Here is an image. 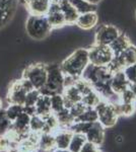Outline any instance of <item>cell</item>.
Returning <instances> with one entry per match:
<instances>
[{
	"label": "cell",
	"instance_id": "4dcf8cb0",
	"mask_svg": "<svg viewBox=\"0 0 136 152\" xmlns=\"http://www.w3.org/2000/svg\"><path fill=\"white\" fill-rule=\"evenodd\" d=\"M50 104H51V112L53 114H57L63 109H65V104H64V99L61 94H54L50 96Z\"/></svg>",
	"mask_w": 136,
	"mask_h": 152
},
{
	"label": "cell",
	"instance_id": "ac0fdd59",
	"mask_svg": "<svg viewBox=\"0 0 136 152\" xmlns=\"http://www.w3.org/2000/svg\"><path fill=\"white\" fill-rule=\"evenodd\" d=\"M57 150L53 133H41L36 152H54Z\"/></svg>",
	"mask_w": 136,
	"mask_h": 152
},
{
	"label": "cell",
	"instance_id": "8992f818",
	"mask_svg": "<svg viewBox=\"0 0 136 152\" xmlns=\"http://www.w3.org/2000/svg\"><path fill=\"white\" fill-rule=\"evenodd\" d=\"M87 50L90 63L96 66H108L115 57L110 46L93 44V46L87 48Z\"/></svg>",
	"mask_w": 136,
	"mask_h": 152
},
{
	"label": "cell",
	"instance_id": "9c48e42d",
	"mask_svg": "<svg viewBox=\"0 0 136 152\" xmlns=\"http://www.w3.org/2000/svg\"><path fill=\"white\" fill-rule=\"evenodd\" d=\"M28 90L24 88L21 82V79L14 80L11 82L10 86L8 88V92L6 95V100L8 104H19L24 105L26 100Z\"/></svg>",
	"mask_w": 136,
	"mask_h": 152
},
{
	"label": "cell",
	"instance_id": "277c9868",
	"mask_svg": "<svg viewBox=\"0 0 136 152\" xmlns=\"http://www.w3.org/2000/svg\"><path fill=\"white\" fill-rule=\"evenodd\" d=\"M96 113H98V117L101 124L105 129L113 128L118 122L119 116L117 115L113 104H110L107 100L102 99L100 102L95 107Z\"/></svg>",
	"mask_w": 136,
	"mask_h": 152
},
{
	"label": "cell",
	"instance_id": "ee69618b",
	"mask_svg": "<svg viewBox=\"0 0 136 152\" xmlns=\"http://www.w3.org/2000/svg\"><path fill=\"white\" fill-rule=\"evenodd\" d=\"M54 152H69L68 150H58V149H57V150H55Z\"/></svg>",
	"mask_w": 136,
	"mask_h": 152
},
{
	"label": "cell",
	"instance_id": "e0dca14e",
	"mask_svg": "<svg viewBox=\"0 0 136 152\" xmlns=\"http://www.w3.org/2000/svg\"><path fill=\"white\" fill-rule=\"evenodd\" d=\"M62 96L66 109H69L71 105H73L76 102H81V99H82V94H80V91L74 84L69 85V86H66L64 88Z\"/></svg>",
	"mask_w": 136,
	"mask_h": 152
},
{
	"label": "cell",
	"instance_id": "3957f363",
	"mask_svg": "<svg viewBox=\"0 0 136 152\" xmlns=\"http://www.w3.org/2000/svg\"><path fill=\"white\" fill-rule=\"evenodd\" d=\"M26 31L29 38L35 41H43L51 34V28L46 15H29L26 23Z\"/></svg>",
	"mask_w": 136,
	"mask_h": 152
},
{
	"label": "cell",
	"instance_id": "7a4b0ae2",
	"mask_svg": "<svg viewBox=\"0 0 136 152\" xmlns=\"http://www.w3.org/2000/svg\"><path fill=\"white\" fill-rule=\"evenodd\" d=\"M47 66V80L46 83L39 91L41 94L52 96L54 94H61L64 90V78L60 65L46 64Z\"/></svg>",
	"mask_w": 136,
	"mask_h": 152
},
{
	"label": "cell",
	"instance_id": "ffe728a7",
	"mask_svg": "<svg viewBox=\"0 0 136 152\" xmlns=\"http://www.w3.org/2000/svg\"><path fill=\"white\" fill-rule=\"evenodd\" d=\"M29 120H31V116L23 112L13 122H11L10 126L23 136H26L31 132L29 131Z\"/></svg>",
	"mask_w": 136,
	"mask_h": 152
},
{
	"label": "cell",
	"instance_id": "2e32d148",
	"mask_svg": "<svg viewBox=\"0 0 136 152\" xmlns=\"http://www.w3.org/2000/svg\"><path fill=\"white\" fill-rule=\"evenodd\" d=\"M54 138H55L56 147L58 150H67L71 138L73 136V132L70 129L59 128L54 132Z\"/></svg>",
	"mask_w": 136,
	"mask_h": 152
},
{
	"label": "cell",
	"instance_id": "8fae6325",
	"mask_svg": "<svg viewBox=\"0 0 136 152\" xmlns=\"http://www.w3.org/2000/svg\"><path fill=\"white\" fill-rule=\"evenodd\" d=\"M46 18L53 29L61 28L67 26L62 11L60 9V6L58 4V0H51V5L46 14Z\"/></svg>",
	"mask_w": 136,
	"mask_h": 152
},
{
	"label": "cell",
	"instance_id": "e575fe53",
	"mask_svg": "<svg viewBox=\"0 0 136 152\" xmlns=\"http://www.w3.org/2000/svg\"><path fill=\"white\" fill-rule=\"evenodd\" d=\"M11 125V122L8 120V118L6 117L5 110L1 109L0 110V135L4 134L7 130L9 129Z\"/></svg>",
	"mask_w": 136,
	"mask_h": 152
},
{
	"label": "cell",
	"instance_id": "836d02e7",
	"mask_svg": "<svg viewBox=\"0 0 136 152\" xmlns=\"http://www.w3.org/2000/svg\"><path fill=\"white\" fill-rule=\"evenodd\" d=\"M86 107H85L82 102H79L74 104L73 105H71V107H69V112H70L71 116L74 118V120H76L78 117L83 114V112L86 110Z\"/></svg>",
	"mask_w": 136,
	"mask_h": 152
},
{
	"label": "cell",
	"instance_id": "30bf717a",
	"mask_svg": "<svg viewBox=\"0 0 136 152\" xmlns=\"http://www.w3.org/2000/svg\"><path fill=\"white\" fill-rule=\"evenodd\" d=\"M18 3L19 0H0V29L12 20Z\"/></svg>",
	"mask_w": 136,
	"mask_h": 152
},
{
	"label": "cell",
	"instance_id": "6da1fadb",
	"mask_svg": "<svg viewBox=\"0 0 136 152\" xmlns=\"http://www.w3.org/2000/svg\"><path fill=\"white\" fill-rule=\"evenodd\" d=\"M88 64L90 59L87 48H79L73 51L65 60L62 61L60 68L65 76L77 79L81 77L82 72Z\"/></svg>",
	"mask_w": 136,
	"mask_h": 152
},
{
	"label": "cell",
	"instance_id": "d4e9b609",
	"mask_svg": "<svg viewBox=\"0 0 136 152\" xmlns=\"http://www.w3.org/2000/svg\"><path fill=\"white\" fill-rule=\"evenodd\" d=\"M115 107L116 113L119 117L124 116V117H130L136 111V102H118V104H114Z\"/></svg>",
	"mask_w": 136,
	"mask_h": 152
},
{
	"label": "cell",
	"instance_id": "f1b7e54d",
	"mask_svg": "<svg viewBox=\"0 0 136 152\" xmlns=\"http://www.w3.org/2000/svg\"><path fill=\"white\" fill-rule=\"evenodd\" d=\"M44 126H45V122L44 119L38 115H33L31 116L29 120V131L36 132V133H43Z\"/></svg>",
	"mask_w": 136,
	"mask_h": 152
},
{
	"label": "cell",
	"instance_id": "cb8c5ba5",
	"mask_svg": "<svg viewBox=\"0 0 136 152\" xmlns=\"http://www.w3.org/2000/svg\"><path fill=\"white\" fill-rule=\"evenodd\" d=\"M55 116L57 118V120H58L59 128L67 129L75 122L74 118L71 116L70 112H69V109H66V107L63 109L62 111L55 114Z\"/></svg>",
	"mask_w": 136,
	"mask_h": 152
},
{
	"label": "cell",
	"instance_id": "44dd1931",
	"mask_svg": "<svg viewBox=\"0 0 136 152\" xmlns=\"http://www.w3.org/2000/svg\"><path fill=\"white\" fill-rule=\"evenodd\" d=\"M132 43L131 38L124 31H121V34L118 36V38L110 45V48L114 53V55L117 56L120 53H122L128 46H130Z\"/></svg>",
	"mask_w": 136,
	"mask_h": 152
},
{
	"label": "cell",
	"instance_id": "52a82bcc",
	"mask_svg": "<svg viewBox=\"0 0 136 152\" xmlns=\"http://www.w3.org/2000/svg\"><path fill=\"white\" fill-rule=\"evenodd\" d=\"M134 63H136V45L131 44L122 53L113 58L111 63L108 65V68L112 71V73H114L117 71L124 70L125 67L134 64Z\"/></svg>",
	"mask_w": 136,
	"mask_h": 152
},
{
	"label": "cell",
	"instance_id": "83f0119b",
	"mask_svg": "<svg viewBox=\"0 0 136 152\" xmlns=\"http://www.w3.org/2000/svg\"><path fill=\"white\" fill-rule=\"evenodd\" d=\"M45 122V126H44L43 133H54L56 130L59 129V123L58 120L55 116V114L51 113V114L47 115L45 117H42Z\"/></svg>",
	"mask_w": 136,
	"mask_h": 152
},
{
	"label": "cell",
	"instance_id": "7c38bea8",
	"mask_svg": "<svg viewBox=\"0 0 136 152\" xmlns=\"http://www.w3.org/2000/svg\"><path fill=\"white\" fill-rule=\"evenodd\" d=\"M85 135L86 141L91 142L96 146H101L105 140V128L99 121L93 122Z\"/></svg>",
	"mask_w": 136,
	"mask_h": 152
},
{
	"label": "cell",
	"instance_id": "5bb4252c",
	"mask_svg": "<svg viewBox=\"0 0 136 152\" xmlns=\"http://www.w3.org/2000/svg\"><path fill=\"white\" fill-rule=\"evenodd\" d=\"M99 19H100V16L96 11L85 12V13L78 15L75 24L83 31H90V29L96 28Z\"/></svg>",
	"mask_w": 136,
	"mask_h": 152
},
{
	"label": "cell",
	"instance_id": "484cf974",
	"mask_svg": "<svg viewBox=\"0 0 136 152\" xmlns=\"http://www.w3.org/2000/svg\"><path fill=\"white\" fill-rule=\"evenodd\" d=\"M86 142V138L85 134L80 133H73V136L71 138V141L69 143L68 149L69 152H80L82 146Z\"/></svg>",
	"mask_w": 136,
	"mask_h": 152
},
{
	"label": "cell",
	"instance_id": "ba28073f",
	"mask_svg": "<svg viewBox=\"0 0 136 152\" xmlns=\"http://www.w3.org/2000/svg\"><path fill=\"white\" fill-rule=\"evenodd\" d=\"M121 34L120 28L113 23H103L98 26L95 33V44L110 46Z\"/></svg>",
	"mask_w": 136,
	"mask_h": 152
},
{
	"label": "cell",
	"instance_id": "d6986e66",
	"mask_svg": "<svg viewBox=\"0 0 136 152\" xmlns=\"http://www.w3.org/2000/svg\"><path fill=\"white\" fill-rule=\"evenodd\" d=\"M58 4L62 11L64 18H65L66 24H75L79 14L75 10V8L71 5L69 0H58Z\"/></svg>",
	"mask_w": 136,
	"mask_h": 152
},
{
	"label": "cell",
	"instance_id": "4316f807",
	"mask_svg": "<svg viewBox=\"0 0 136 152\" xmlns=\"http://www.w3.org/2000/svg\"><path fill=\"white\" fill-rule=\"evenodd\" d=\"M101 100H102V96L100 95V94L96 90L93 89L86 94L82 95L81 102L87 107H95Z\"/></svg>",
	"mask_w": 136,
	"mask_h": 152
},
{
	"label": "cell",
	"instance_id": "f6af8a7d",
	"mask_svg": "<svg viewBox=\"0 0 136 152\" xmlns=\"http://www.w3.org/2000/svg\"><path fill=\"white\" fill-rule=\"evenodd\" d=\"M26 1V0H19V2H21V3H24Z\"/></svg>",
	"mask_w": 136,
	"mask_h": 152
},
{
	"label": "cell",
	"instance_id": "603a6c76",
	"mask_svg": "<svg viewBox=\"0 0 136 152\" xmlns=\"http://www.w3.org/2000/svg\"><path fill=\"white\" fill-rule=\"evenodd\" d=\"M69 2L75 8L78 14L98 10V4H95L93 2L87 1V0H69Z\"/></svg>",
	"mask_w": 136,
	"mask_h": 152
},
{
	"label": "cell",
	"instance_id": "bcb514c9",
	"mask_svg": "<svg viewBox=\"0 0 136 152\" xmlns=\"http://www.w3.org/2000/svg\"><path fill=\"white\" fill-rule=\"evenodd\" d=\"M135 19H136V10H135Z\"/></svg>",
	"mask_w": 136,
	"mask_h": 152
},
{
	"label": "cell",
	"instance_id": "b9f144b4",
	"mask_svg": "<svg viewBox=\"0 0 136 152\" xmlns=\"http://www.w3.org/2000/svg\"><path fill=\"white\" fill-rule=\"evenodd\" d=\"M87 1L93 2V3H95V4H98V3H100L101 1H103V0H87Z\"/></svg>",
	"mask_w": 136,
	"mask_h": 152
},
{
	"label": "cell",
	"instance_id": "ab89813d",
	"mask_svg": "<svg viewBox=\"0 0 136 152\" xmlns=\"http://www.w3.org/2000/svg\"><path fill=\"white\" fill-rule=\"evenodd\" d=\"M3 152H19V151H18V149H17V145H16V146L10 147L9 149H7V150L3 151Z\"/></svg>",
	"mask_w": 136,
	"mask_h": 152
},
{
	"label": "cell",
	"instance_id": "9a60e30c",
	"mask_svg": "<svg viewBox=\"0 0 136 152\" xmlns=\"http://www.w3.org/2000/svg\"><path fill=\"white\" fill-rule=\"evenodd\" d=\"M110 86L112 91L117 94H122L125 89H127L130 86V83L128 81L127 77H126L124 71L121 70L113 73L112 78H111Z\"/></svg>",
	"mask_w": 136,
	"mask_h": 152
},
{
	"label": "cell",
	"instance_id": "5b68a950",
	"mask_svg": "<svg viewBox=\"0 0 136 152\" xmlns=\"http://www.w3.org/2000/svg\"><path fill=\"white\" fill-rule=\"evenodd\" d=\"M23 78L28 79L35 89L40 90L47 80V66L44 63H34L29 65L23 72Z\"/></svg>",
	"mask_w": 136,
	"mask_h": 152
},
{
	"label": "cell",
	"instance_id": "74e56055",
	"mask_svg": "<svg viewBox=\"0 0 136 152\" xmlns=\"http://www.w3.org/2000/svg\"><path fill=\"white\" fill-rule=\"evenodd\" d=\"M12 147L10 140L5 136L4 134L0 135V152H3Z\"/></svg>",
	"mask_w": 136,
	"mask_h": 152
},
{
	"label": "cell",
	"instance_id": "d6a6232c",
	"mask_svg": "<svg viewBox=\"0 0 136 152\" xmlns=\"http://www.w3.org/2000/svg\"><path fill=\"white\" fill-rule=\"evenodd\" d=\"M40 91L38 89H33L31 91H29L26 94V100H24V107H33L36 104L37 100H38L39 96H40Z\"/></svg>",
	"mask_w": 136,
	"mask_h": 152
},
{
	"label": "cell",
	"instance_id": "60d3db41",
	"mask_svg": "<svg viewBox=\"0 0 136 152\" xmlns=\"http://www.w3.org/2000/svg\"><path fill=\"white\" fill-rule=\"evenodd\" d=\"M130 89L132 90V92L135 95V99H136V83H132V84H130Z\"/></svg>",
	"mask_w": 136,
	"mask_h": 152
},
{
	"label": "cell",
	"instance_id": "1f68e13d",
	"mask_svg": "<svg viewBox=\"0 0 136 152\" xmlns=\"http://www.w3.org/2000/svg\"><path fill=\"white\" fill-rule=\"evenodd\" d=\"M5 110L6 117L10 122H13L21 113L24 112V105L19 104H9Z\"/></svg>",
	"mask_w": 136,
	"mask_h": 152
},
{
	"label": "cell",
	"instance_id": "7bdbcfd3",
	"mask_svg": "<svg viewBox=\"0 0 136 152\" xmlns=\"http://www.w3.org/2000/svg\"><path fill=\"white\" fill-rule=\"evenodd\" d=\"M3 109V100L1 99V97H0V110Z\"/></svg>",
	"mask_w": 136,
	"mask_h": 152
},
{
	"label": "cell",
	"instance_id": "d590c367",
	"mask_svg": "<svg viewBox=\"0 0 136 152\" xmlns=\"http://www.w3.org/2000/svg\"><path fill=\"white\" fill-rule=\"evenodd\" d=\"M123 71H124L126 77H127V79L130 84L136 83V63L125 67Z\"/></svg>",
	"mask_w": 136,
	"mask_h": 152
},
{
	"label": "cell",
	"instance_id": "4fadbf2b",
	"mask_svg": "<svg viewBox=\"0 0 136 152\" xmlns=\"http://www.w3.org/2000/svg\"><path fill=\"white\" fill-rule=\"evenodd\" d=\"M29 15H46L51 5V0H26L24 2Z\"/></svg>",
	"mask_w": 136,
	"mask_h": 152
},
{
	"label": "cell",
	"instance_id": "7402d4cb",
	"mask_svg": "<svg viewBox=\"0 0 136 152\" xmlns=\"http://www.w3.org/2000/svg\"><path fill=\"white\" fill-rule=\"evenodd\" d=\"M36 115L40 117H45L47 115L51 114V104H50V96L45 94H40L36 104H35Z\"/></svg>",
	"mask_w": 136,
	"mask_h": 152
},
{
	"label": "cell",
	"instance_id": "8d00e7d4",
	"mask_svg": "<svg viewBox=\"0 0 136 152\" xmlns=\"http://www.w3.org/2000/svg\"><path fill=\"white\" fill-rule=\"evenodd\" d=\"M119 99H120V102H128V104L136 102L135 95L132 92V90L130 89V87H128L122 94H119Z\"/></svg>",
	"mask_w": 136,
	"mask_h": 152
},
{
	"label": "cell",
	"instance_id": "f35d334b",
	"mask_svg": "<svg viewBox=\"0 0 136 152\" xmlns=\"http://www.w3.org/2000/svg\"><path fill=\"white\" fill-rule=\"evenodd\" d=\"M80 152H101L99 149V146H96V144L91 143V142L86 141L85 145L82 146Z\"/></svg>",
	"mask_w": 136,
	"mask_h": 152
},
{
	"label": "cell",
	"instance_id": "f546056e",
	"mask_svg": "<svg viewBox=\"0 0 136 152\" xmlns=\"http://www.w3.org/2000/svg\"><path fill=\"white\" fill-rule=\"evenodd\" d=\"M99 120L98 113L95 107H86V110L75 120V122H87V123H93Z\"/></svg>",
	"mask_w": 136,
	"mask_h": 152
}]
</instances>
